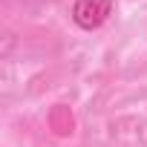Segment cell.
I'll return each instance as SVG.
<instances>
[{
	"instance_id": "cell-2",
	"label": "cell",
	"mask_w": 147,
	"mask_h": 147,
	"mask_svg": "<svg viewBox=\"0 0 147 147\" xmlns=\"http://www.w3.org/2000/svg\"><path fill=\"white\" fill-rule=\"evenodd\" d=\"M18 6H23V9H40V6H46V3H55V0H15Z\"/></svg>"
},
{
	"instance_id": "cell-1",
	"label": "cell",
	"mask_w": 147,
	"mask_h": 147,
	"mask_svg": "<svg viewBox=\"0 0 147 147\" xmlns=\"http://www.w3.org/2000/svg\"><path fill=\"white\" fill-rule=\"evenodd\" d=\"M113 15V0H75L72 3V23L92 32V29H101Z\"/></svg>"
}]
</instances>
